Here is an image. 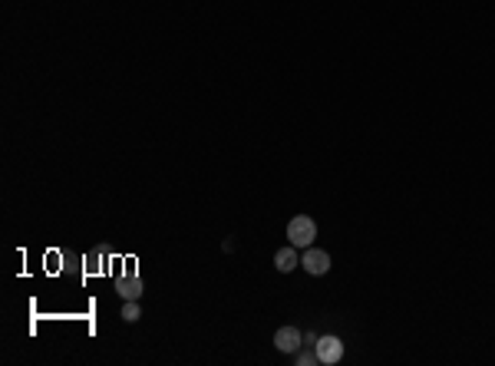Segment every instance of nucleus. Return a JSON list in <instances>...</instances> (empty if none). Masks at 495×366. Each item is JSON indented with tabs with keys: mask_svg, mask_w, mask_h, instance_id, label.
I'll return each instance as SVG.
<instances>
[{
	"mask_svg": "<svg viewBox=\"0 0 495 366\" xmlns=\"http://www.w3.org/2000/svg\"><path fill=\"white\" fill-rule=\"evenodd\" d=\"M139 317H142V311H139V300H125V304H123V320H125V324H136Z\"/></svg>",
	"mask_w": 495,
	"mask_h": 366,
	"instance_id": "nucleus-7",
	"label": "nucleus"
},
{
	"mask_svg": "<svg viewBox=\"0 0 495 366\" xmlns=\"http://www.w3.org/2000/svg\"><path fill=\"white\" fill-rule=\"evenodd\" d=\"M317 238V225H314V218H307V215H294L288 221V241L294 244V247H311Z\"/></svg>",
	"mask_w": 495,
	"mask_h": 366,
	"instance_id": "nucleus-1",
	"label": "nucleus"
},
{
	"mask_svg": "<svg viewBox=\"0 0 495 366\" xmlns=\"http://www.w3.org/2000/svg\"><path fill=\"white\" fill-rule=\"evenodd\" d=\"M116 294L123 300H139L142 297V281H139V277H123V281L116 284Z\"/></svg>",
	"mask_w": 495,
	"mask_h": 366,
	"instance_id": "nucleus-6",
	"label": "nucleus"
},
{
	"mask_svg": "<svg viewBox=\"0 0 495 366\" xmlns=\"http://www.w3.org/2000/svg\"><path fill=\"white\" fill-rule=\"evenodd\" d=\"M294 360H297L301 366H314V363H320V356H317L314 347H307V350H297V353H294Z\"/></svg>",
	"mask_w": 495,
	"mask_h": 366,
	"instance_id": "nucleus-8",
	"label": "nucleus"
},
{
	"mask_svg": "<svg viewBox=\"0 0 495 366\" xmlns=\"http://www.w3.org/2000/svg\"><path fill=\"white\" fill-rule=\"evenodd\" d=\"M297 264H301V258H297V247H294V244H290V247H281L275 254V268L281 274H290Z\"/></svg>",
	"mask_w": 495,
	"mask_h": 366,
	"instance_id": "nucleus-5",
	"label": "nucleus"
},
{
	"mask_svg": "<svg viewBox=\"0 0 495 366\" xmlns=\"http://www.w3.org/2000/svg\"><path fill=\"white\" fill-rule=\"evenodd\" d=\"M301 343H304V333L297 326H281L275 333V347L281 353H290V356H294V353L301 350Z\"/></svg>",
	"mask_w": 495,
	"mask_h": 366,
	"instance_id": "nucleus-4",
	"label": "nucleus"
},
{
	"mask_svg": "<svg viewBox=\"0 0 495 366\" xmlns=\"http://www.w3.org/2000/svg\"><path fill=\"white\" fill-rule=\"evenodd\" d=\"M301 268H304L307 274H314V277H324V274L330 271V254H327V251H320V247H314V244H311V247L304 251Z\"/></svg>",
	"mask_w": 495,
	"mask_h": 366,
	"instance_id": "nucleus-3",
	"label": "nucleus"
},
{
	"mask_svg": "<svg viewBox=\"0 0 495 366\" xmlns=\"http://www.w3.org/2000/svg\"><path fill=\"white\" fill-rule=\"evenodd\" d=\"M317 356H320V363L324 366H337L344 360V340L340 337H320L317 340Z\"/></svg>",
	"mask_w": 495,
	"mask_h": 366,
	"instance_id": "nucleus-2",
	"label": "nucleus"
},
{
	"mask_svg": "<svg viewBox=\"0 0 495 366\" xmlns=\"http://www.w3.org/2000/svg\"><path fill=\"white\" fill-rule=\"evenodd\" d=\"M317 340H320V337H317L314 330H311V333H307V337H304V343H307V347H317Z\"/></svg>",
	"mask_w": 495,
	"mask_h": 366,
	"instance_id": "nucleus-9",
	"label": "nucleus"
}]
</instances>
